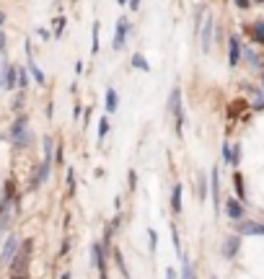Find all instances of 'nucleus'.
Instances as JSON below:
<instances>
[{
	"label": "nucleus",
	"instance_id": "nucleus-21",
	"mask_svg": "<svg viewBox=\"0 0 264 279\" xmlns=\"http://www.w3.org/2000/svg\"><path fill=\"white\" fill-rule=\"evenodd\" d=\"M132 65L138 67V70H143V73H148V70H150V65H148V60H145V57L140 55V52H138V55H132Z\"/></svg>",
	"mask_w": 264,
	"mask_h": 279
},
{
	"label": "nucleus",
	"instance_id": "nucleus-6",
	"mask_svg": "<svg viewBox=\"0 0 264 279\" xmlns=\"http://www.w3.org/2000/svg\"><path fill=\"white\" fill-rule=\"evenodd\" d=\"M213 31H215V21L207 16L205 19V26H202V52L207 55V52L213 49Z\"/></svg>",
	"mask_w": 264,
	"mask_h": 279
},
{
	"label": "nucleus",
	"instance_id": "nucleus-15",
	"mask_svg": "<svg viewBox=\"0 0 264 279\" xmlns=\"http://www.w3.org/2000/svg\"><path fill=\"white\" fill-rule=\"evenodd\" d=\"M251 37L257 44H264V21H257L251 26Z\"/></svg>",
	"mask_w": 264,
	"mask_h": 279
},
{
	"label": "nucleus",
	"instance_id": "nucleus-38",
	"mask_svg": "<svg viewBox=\"0 0 264 279\" xmlns=\"http://www.w3.org/2000/svg\"><path fill=\"white\" fill-rule=\"evenodd\" d=\"M0 140H3V134H0Z\"/></svg>",
	"mask_w": 264,
	"mask_h": 279
},
{
	"label": "nucleus",
	"instance_id": "nucleus-17",
	"mask_svg": "<svg viewBox=\"0 0 264 279\" xmlns=\"http://www.w3.org/2000/svg\"><path fill=\"white\" fill-rule=\"evenodd\" d=\"M117 104H120L117 91H114V88H109V91H106V111H117Z\"/></svg>",
	"mask_w": 264,
	"mask_h": 279
},
{
	"label": "nucleus",
	"instance_id": "nucleus-3",
	"mask_svg": "<svg viewBox=\"0 0 264 279\" xmlns=\"http://www.w3.org/2000/svg\"><path fill=\"white\" fill-rule=\"evenodd\" d=\"M18 246H21V240H18L16 236H11L5 240V246H3V254H0V264L3 266H8L13 261V256H16V251H18Z\"/></svg>",
	"mask_w": 264,
	"mask_h": 279
},
{
	"label": "nucleus",
	"instance_id": "nucleus-35",
	"mask_svg": "<svg viewBox=\"0 0 264 279\" xmlns=\"http://www.w3.org/2000/svg\"><path fill=\"white\" fill-rule=\"evenodd\" d=\"M176 277H179V274L174 272V269H168V272H166V279H176Z\"/></svg>",
	"mask_w": 264,
	"mask_h": 279
},
{
	"label": "nucleus",
	"instance_id": "nucleus-37",
	"mask_svg": "<svg viewBox=\"0 0 264 279\" xmlns=\"http://www.w3.org/2000/svg\"><path fill=\"white\" fill-rule=\"evenodd\" d=\"M117 3H120V5H127V0H117Z\"/></svg>",
	"mask_w": 264,
	"mask_h": 279
},
{
	"label": "nucleus",
	"instance_id": "nucleus-31",
	"mask_svg": "<svg viewBox=\"0 0 264 279\" xmlns=\"http://www.w3.org/2000/svg\"><path fill=\"white\" fill-rule=\"evenodd\" d=\"M135 186H138V173L130 171V189H135Z\"/></svg>",
	"mask_w": 264,
	"mask_h": 279
},
{
	"label": "nucleus",
	"instance_id": "nucleus-32",
	"mask_svg": "<svg viewBox=\"0 0 264 279\" xmlns=\"http://www.w3.org/2000/svg\"><path fill=\"white\" fill-rule=\"evenodd\" d=\"M236 5H239V8H241V11H246V8L251 5V0H236Z\"/></svg>",
	"mask_w": 264,
	"mask_h": 279
},
{
	"label": "nucleus",
	"instance_id": "nucleus-19",
	"mask_svg": "<svg viewBox=\"0 0 264 279\" xmlns=\"http://www.w3.org/2000/svg\"><path fill=\"white\" fill-rule=\"evenodd\" d=\"M179 106H181V91H179V88H174V91H171V98H168V109H171V114H174Z\"/></svg>",
	"mask_w": 264,
	"mask_h": 279
},
{
	"label": "nucleus",
	"instance_id": "nucleus-18",
	"mask_svg": "<svg viewBox=\"0 0 264 279\" xmlns=\"http://www.w3.org/2000/svg\"><path fill=\"white\" fill-rule=\"evenodd\" d=\"M197 184H199V194H197V196H199V202H205L207 196H210V194H207V176L199 173V176H197Z\"/></svg>",
	"mask_w": 264,
	"mask_h": 279
},
{
	"label": "nucleus",
	"instance_id": "nucleus-28",
	"mask_svg": "<svg viewBox=\"0 0 264 279\" xmlns=\"http://www.w3.org/2000/svg\"><path fill=\"white\" fill-rule=\"evenodd\" d=\"M231 158H233V150H231L228 142H223V160H225V163H231Z\"/></svg>",
	"mask_w": 264,
	"mask_h": 279
},
{
	"label": "nucleus",
	"instance_id": "nucleus-24",
	"mask_svg": "<svg viewBox=\"0 0 264 279\" xmlns=\"http://www.w3.org/2000/svg\"><path fill=\"white\" fill-rule=\"evenodd\" d=\"M91 39H94V44H91V52H94V55H98V23H94V29H91Z\"/></svg>",
	"mask_w": 264,
	"mask_h": 279
},
{
	"label": "nucleus",
	"instance_id": "nucleus-20",
	"mask_svg": "<svg viewBox=\"0 0 264 279\" xmlns=\"http://www.w3.org/2000/svg\"><path fill=\"white\" fill-rule=\"evenodd\" d=\"M233 186H236V194H239V199H246V189H243L241 173H233Z\"/></svg>",
	"mask_w": 264,
	"mask_h": 279
},
{
	"label": "nucleus",
	"instance_id": "nucleus-41",
	"mask_svg": "<svg viewBox=\"0 0 264 279\" xmlns=\"http://www.w3.org/2000/svg\"><path fill=\"white\" fill-rule=\"evenodd\" d=\"M259 3H262V0H259Z\"/></svg>",
	"mask_w": 264,
	"mask_h": 279
},
{
	"label": "nucleus",
	"instance_id": "nucleus-16",
	"mask_svg": "<svg viewBox=\"0 0 264 279\" xmlns=\"http://www.w3.org/2000/svg\"><path fill=\"white\" fill-rule=\"evenodd\" d=\"M114 261H117V266H120L122 277H124V279H130V269H127V264H124V256H122V251H120V248L114 251Z\"/></svg>",
	"mask_w": 264,
	"mask_h": 279
},
{
	"label": "nucleus",
	"instance_id": "nucleus-8",
	"mask_svg": "<svg viewBox=\"0 0 264 279\" xmlns=\"http://www.w3.org/2000/svg\"><path fill=\"white\" fill-rule=\"evenodd\" d=\"M210 196H213V202H215V210L220 207V171L213 168L210 171Z\"/></svg>",
	"mask_w": 264,
	"mask_h": 279
},
{
	"label": "nucleus",
	"instance_id": "nucleus-14",
	"mask_svg": "<svg viewBox=\"0 0 264 279\" xmlns=\"http://www.w3.org/2000/svg\"><path fill=\"white\" fill-rule=\"evenodd\" d=\"M179 261H181V274H179V277H181V279H194V269H192V264H189L187 254L181 256Z\"/></svg>",
	"mask_w": 264,
	"mask_h": 279
},
{
	"label": "nucleus",
	"instance_id": "nucleus-34",
	"mask_svg": "<svg viewBox=\"0 0 264 279\" xmlns=\"http://www.w3.org/2000/svg\"><path fill=\"white\" fill-rule=\"evenodd\" d=\"M5 49V34H3V29H0V52Z\"/></svg>",
	"mask_w": 264,
	"mask_h": 279
},
{
	"label": "nucleus",
	"instance_id": "nucleus-27",
	"mask_svg": "<svg viewBox=\"0 0 264 279\" xmlns=\"http://www.w3.org/2000/svg\"><path fill=\"white\" fill-rule=\"evenodd\" d=\"M65 26H68L65 19H60L57 23H54V37H62V34H65Z\"/></svg>",
	"mask_w": 264,
	"mask_h": 279
},
{
	"label": "nucleus",
	"instance_id": "nucleus-25",
	"mask_svg": "<svg viewBox=\"0 0 264 279\" xmlns=\"http://www.w3.org/2000/svg\"><path fill=\"white\" fill-rule=\"evenodd\" d=\"M18 83H21V91H26V86H29V75H26L24 67H18Z\"/></svg>",
	"mask_w": 264,
	"mask_h": 279
},
{
	"label": "nucleus",
	"instance_id": "nucleus-39",
	"mask_svg": "<svg viewBox=\"0 0 264 279\" xmlns=\"http://www.w3.org/2000/svg\"><path fill=\"white\" fill-rule=\"evenodd\" d=\"M213 279H217V277H213Z\"/></svg>",
	"mask_w": 264,
	"mask_h": 279
},
{
	"label": "nucleus",
	"instance_id": "nucleus-4",
	"mask_svg": "<svg viewBox=\"0 0 264 279\" xmlns=\"http://www.w3.org/2000/svg\"><path fill=\"white\" fill-rule=\"evenodd\" d=\"M127 34H130V21H127V19H120V21H117V31H114V49H117V52L124 49Z\"/></svg>",
	"mask_w": 264,
	"mask_h": 279
},
{
	"label": "nucleus",
	"instance_id": "nucleus-11",
	"mask_svg": "<svg viewBox=\"0 0 264 279\" xmlns=\"http://www.w3.org/2000/svg\"><path fill=\"white\" fill-rule=\"evenodd\" d=\"M26 57H29V70H31L34 80H36L39 86H44V73L39 70V65H36V62H34V57H31V44H29V42H26Z\"/></svg>",
	"mask_w": 264,
	"mask_h": 279
},
{
	"label": "nucleus",
	"instance_id": "nucleus-13",
	"mask_svg": "<svg viewBox=\"0 0 264 279\" xmlns=\"http://www.w3.org/2000/svg\"><path fill=\"white\" fill-rule=\"evenodd\" d=\"M171 210H174V215L181 212V184H176L174 192H171Z\"/></svg>",
	"mask_w": 264,
	"mask_h": 279
},
{
	"label": "nucleus",
	"instance_id": "nucleus-22",
	"mask_svg": "<svg viewBox=\"0 0 264 279\" xmlns=\"http://www.w3.org/2000/svg\"><path fill=\"white\" fill-rule=\"evenodd\" d=\"M171 240H174V248H176V256L181 258V256H184V251H181V240H179V230H176V225H171Z\"/></svg>",
	"mask_w": 264,
	"mask_h": 279
},
{
	"label": "nucleus",
	"instance_id": "nucleus-5",
	"mask_svg": "<svg viewBox=\"0 0 264 279\" xmlns=\"http://www.w3.org/2000/svg\"><path fill=\"white\" fill-rule=\"evenodd\" d=\"M239 236H264V222H254V220H243L239 222Z\"/></svg>",
	"mask_w": 264,
	"mask_h": 279
},
{
	"label": "nucleus",
	"instance_id": "nucleus-26",
	"mask_svg": "<svg viewBox=\"0 0 264 279\" xmlns=\"http://www.w3.org/2000/svg\"><path fill=\"white\" fill-rule=\"evenodd\" d=\"M241 52H243V57H246V62H249V65H259V57L254 55L251 49H241Z\"/></svg>",
	"mask_w": 264,
	"mask_h": 279
},
{
	"label": "nucleus",
	"instance_id": "nucleus-33",
	"mask_svg": "<svg viewBox=\"0 0 264 279\" xmlns=\"http://www.w3.org/2000/svg\"><path fill=\"white\" fill-rule=\"evenodd\" d=\"M127 5L132 8V11H138V5H140V0H127Z\"/></svg>",
	"mask_w": 264,
	"mask_h": 279
},
{
	"label": "nucleus",
	"instance_id": "nucleus-7",
	"mask_svg": "<svg viewBox=\"0 0 264 279\" xmlns=\"http://www.w3.org/2000/svg\"><path fill=\"white\" fill-rule=\"evenodd\" d=\"M239 248H241V236H228L223 240V256L225 258H236Z\"/></svg>",
	"mask_w": 264,
	"mask_h": 279
},
{
	"label": "nucleus",
	"instance_id": "nucleus-2",
	"mask_svg": "<svg viewBox=\"0 0 264 279\" xmlns=\"http://www.w3.org/2000/svg\"><path fill=\"white\" fill-rule=\"evenodd\" d=\"M11 140L16 142L18 148H29L31 132H29V127H26V116H18V119H16V124L11 127Z\"/></svg>",
	"mask_w": 264,
	"mask_h": 279
},
{
	"label": "nucleus",
	"instance_id": "nucleus-29",
	"mask_svg": "<svg viewBox=\"0 0 264 279\" xmlns=\"http://www.w3.org/2000/svg\"><path fill=\"white\" fill-rule=\"evenodd\" d=\"M148 238H150V251H156V246H158V233H156V230H148Z\"/></svg>",
	"mask_w": 264,
	"mask_h": 279
},
{
	"label": "nucleus",
	"instance_id": "nucleus-23",
	"mask_svg": "<svg viewBox=\"0 0 264 279\" xmlns=\"http://www.w3.org/2000/svg\"><path fill=\"white\" fill-rule=\"evenodd\" d=\"M106 134H109V119L101 116V122H98V142H104Z\"/></svg>",
	"mask_w": 264,
	"mask_h": 279
},
{
	"label": "nucleus",
	"instance_id": "nucleus-40",
	"mask_svg": "<svg viewBox=\"0 0 264 279\" xmlns=\"http://www.w3.org/2000/svg\"><path fill=\"white\" fill-rule=\"evenodd\" d=\"M262 80H264V75H262Z\"/></svg>",
	"mask_w": 264,
	"mask_h": 279
},
{
	"label": "nucleus",
	"instance_id": "nucleus-9",
	"mask_svg": "<svg viewBox=\"0 0 264 279\" xmlns=\"http://www.w3.org/2000/svg\"><path fill=\"white\" fill-rule=\"evenodd\" d=\"M239 60H241V42H239V37H231L228 39V62H231V67L239 65Z\"/></svg>",
	"mask_w": 264,
	"mask_h": 279
},
{
	"label": "nucleus",
	"instance_id": "nucleus-12",
	"mask_svg": "<svg viewBox=\"0 0 264 279\" xmlns=\"http://www.w3.org/2000/svg\"><path fill=\"white\" fill-rule=\"evenodd\" d=\"M225 212H228V217L236 222V220L243 217V204L239 199H228V202H225Z\"/></svg>",
	"mask_w": 264,
	"mask_h": 279
},
{
	"label": "nucleus",
	"instance_id": "nucleus-1",
	"mask_svg": "<svg viewBox=\"0 0 264 279\" xmlns=\"http://www.w3.org/2000/svg\"><path fill=\"white\" fill-rule=\"evenodd\" d=\"M31 246L34 243L31 240H24L21 246H18V251H16V256H13V261H11V277L13 279H26L29 277V261H31Z\"/></svg>",
	"mask_w": 264,
	"mask_h": 279
},
{
	"label": "nucleus",
	"instance_id": "nucleus-10",
	"mask_svg": "<svg viewBox=\"0 0 264 279\" xmlns=\"http://www.w3.org/2000/svg\"><path fill=\"white\" fill-rule=\"evenodd\" d=\"M49 168H52V160H44V163H42V168L36 171V176L31 178V192H34V189H39L44 181H47V176H49Z\"/></svg>",
	"mask_w": 264,
	"mask_h": 279
},
{
	"label": "nucleus",
	"instance_id": "nucleus-30",
	"mask_svg": "<svg viewBox=\"0 0 264 279\" xmlns=\"http://www.w3.org/2000/svg\"><path fill=\"white\" fill-rule=\"evenodd\" d=\"M68 186H70V194L75 192V173L72 171H68Z\"/></svg>",
	"mask_w": 264,
	"mask_h": 279
},
{
	"label": "nucleus",
	"instance_id": "nucleus-36",
	"mask_svg": "<svg viewBox=\"0 0 264 279\" xmlns=\"http://www.w3.org/2000/svg\"><path fill=\"white\" fill-rule=\"evenodd\" d=\"M3 23H5V13H3V11H0V26H3Z\"/></svg>",
	"mask_w": 264,
	"mask_h": 279
}]
</instances>
